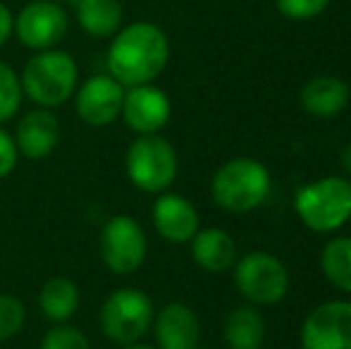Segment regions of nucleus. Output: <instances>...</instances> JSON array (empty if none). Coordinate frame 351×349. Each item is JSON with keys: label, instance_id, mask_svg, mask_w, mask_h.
I'll return each instance as SVG.
<instances>
[{"label": "nucleus", "instance_id": "1", "mask_svg": "<svg viewBox=\"0 0 351 349\" xmlns=\"http://www.w3.org/2000/svg\"><path fill=\"white\" fill-rule=\"evenodd\" d=\"M170 60V41L153 22H132L110 38L106 70L125 88L153 84Z\"/></svg>", "mask_w": 351, "mask_h": 349}, {"label": "nucleus", "instance_id": "2", "mask_svg": "<svg viewBox=\"0 0 351 349\" xmlns=\"http://www.w3.org/2000/svg\"><path fill=\"white\" fill-rule=\"evenodd\" d=\"M19 80H22L24 96L34 106L56 110V108L65 106L77 91L79 67L67 51L48 48V51H38L29 58Z\"/></svg>", "mask_w": 351, "mask_h": 349}, {"label": "nucleus", "instance_id": "3", "mask_svg": "<svg viewBox=\"0 0 351 349\" xmlns=\"http://www.w3.org/2000/svg\"><path fill=\"white\" fill-rule=\"evenodd\" d=\"M270 173L256 158H232L215 170L210 180V196L222 210L249 213L258 208L270 194Z\"/></svg>", "mask_w": 351, "mask_h": 349}, {"label": "nucleus", "instance_id": "4", "mask_svg": "<svg viewBox=\"0 0 351 349\" xmlns=\"http://www.w3.org/2000/svg\"><path fill=\"white\" fill-rule=\"evenodd\" d=\"M294 210L313 232H337L351 218V180L330 175L304 184L294 196Z\"/></svg>", "mask_w": 351, "mask_h": 349}, {"label": "nucleus", "instance_id": "5", "mask_svg": "<svg viewBox=\"0 0 351 349\" xmlns=\"http://www.w3.org/2000/svg\"><path fill=\"white\" fill-rule=\"evenodd\" d=\"M156 309L143 289L120 287L112 289L101 304L98 311V326L101 333L115 345H134L151 330Z\"/></svg>", "mask_w": 351, "mask_h": 349}, {"label": "nucleus", "instance_id": "6", "mask_svg": "<svg viewBox=\"0 0 351 349\" xmlns=\"http://www.w3.org/2000/svg\"><path fill=\"white\" fill-rule=\"evenodd\" d=\"M125 170L136 189L146 194H162L177 180L180 158L175 146L165 136L139 134L127 149Z\"/></svg>", "mask_w": 351, "mask_h": 349}, {"label": "nucleus", "instance_id": "7", "mask_svg": "<svg viewBox=\"0 0 351 349\" xmlns=\"http://www.w3.org/2000/svg\"><path fill=\"white\" fill-rule=\"evenodd\" d=\"M234 285L251 304L270 306L287 297L289 273L278 256L268 252H249L234 263Z\"/></svg>", "mask_w": 351, "mask_h": 349}, {"label": "nucleus", "instance_id": "8", "mask_svg": "<svg viewBox=\"0 0 351 349\" xmlns=\"http://www.w3.org/2000/svg\"><path fill=\"white\" fill-rule=\"evenodd\" d=\"M98 254L110 273L132 275L141 268L148 254L146 232L132 215H115L101 230Z\"/></svg>", "mask_w": 351, "mask_h": 349}, {"label": "nucleus", "instance_id": "9", "mask_svg": "<svg viewBox=\"0 0 351 349\" xmlns=\"http://www.w3.org/2000/svg\"><path fill=\"white\" fill-rule=\"evenodd\" d=\"M70 29V17L62 3L53 0H29L12 22V36L29 51H48L58 48Z\"/></svg>", "mask_w": 351, "mask_h": 349}, {"label": "nucleus", "instance_id": "10", "mask_svg": "<svg viewBox=\"0 0 351 349\" xmlns=\"http://www.w3.org/2000/svg\"><path fill=\"white\" fill-rule=\"evenodd\" d=\"M74 112L88 127H108L120 117L125 86L108 72L84 80L74 91Z\"/></svg>", "mask_w": 351, "mask_h": 349}, {"label": "nucleus", "instance_id": "11", "mask_svg": "<svg viewBox=\"0 0 351 349\" xmlns=\"http://www.w3.org/2000/svg\"><path fill=\"white\" fill-rule=\"evenodd\" d=\"M304 349H351V302H325L301 326Z\"/></svg>", "mask_w": 351, "mask_h": 349}, {"label": "nucleus", "instance_id": "12", "mask_svg": "<svg viewBox=\"0 0 351 349\" xmlns=\"http://www.w3.org/2000/svg\"><path fill=\"white\" fill-rule=\"evenodd\" d=\"M170 96L156 84H139L125 88L120 117L136 134H158L170 122Z\"/></svg>", "mask_w": 351, "mask_h": 349}, {"label": "nucleus", "instance_id": "13", "mask_svg": "<svg viewBox=\"0 0 351 349\" xmlns=\"http://www.w3.org/2000/svg\"><path fill=\"white\" fill-rule=\"evenodd\" d=\"M151 220L156 232L170 244H189L201 230L199 210L186 196L162 191L153 201Z\"/></svg>", "mask_w": 351, "mask_h": 349}, {"label": "nucleus", "instance_id": "14", "mask_svg": "<svg viewBox=\"0 0 351 349\" xmlns=\"http://www.w3.org/2000/svg\"><path fill=\"white\" fill-rule=\"evenodd\" d=\"M12 136L17 141L19 156L29 160H43L60 144V120L48 108H34L22 115Z\"/></svg>", "mask_w": 351, "mask_h": 349}, {"label": "nucleus", "instance_id": "15", "mask_svg": "<svg viewBox=\"0 0 351 349\" xmlns=\"http://www.w3.org/2000/svg\"><path fill=\"white\" fill-rule=\"evenodd\" d=\"M158 349H194L201 337V321L186 304H165L151 326Z\"/></svg>", "mask_w": 351, "mask_h": 349}, {"label": "nucleus", "instance_id": "16", "mask_svg": "<svg viewBox=\"0 0 351 349\" xmlns=\"http://www.w3.org/2000/svg\"><path fill=\"white\" fill-rule=\"evenodd\" d=\"M191 258L208 273H222L237 263V244L230 232L220 228L199 230L191 239Z\"/></svg>", "mask_w": 351, "mask_h": 349}, {"label": "nucleus", "instance_id": "17", "mask_svg": "<svg viewBox=\"0 0 351 349\" xmlns=\"http://www.w3.org/2000/svg\"><path fill=\"white\" fill-rule=\"evenodd\" d=\"M74 17L91 38H112L122 29V0H72Z\"/></svg>", "mask_w": 351, "mask_h": 349}, {"label": "nucleus", "instance_id": "18", "mask_svg": "<svg viewBox=\"0 0 351 349\" xmlns=\"http://www.w3.org/2000/svg\"><path fill=\"white\" fill-rule=\"evenodd\" d=\"M349 86L339 77L320 75L301 88V106L315 117H335L349 106Z\"/></svg>", "mask_w": 351, "mask_h": 349}, {"label": "nucleus", "instance_id": "19", "mask_svg": "<svg viewBox=\"0 0 351 349\" xmlns=\"http://www.w3.org/2000/svg\"><path fill=\"white\" fill-rule=\"evenodd\" d=\"M79 304H82L79 285L65 275L48 278L38 292V309L51 323H70L79 311Z\"/></svg>", "mask_w": 351, "mask_h": 349}, {"label": "nucleus", "instance_id": "20", "mask_svg": "<svg viewBox=\"0 0 351 349\" xmlns=\"http://www.w3.org/2000/svg\"><path fill=\"white\" fill-rule=\"evenodd\" d=\"M222 333L230 349H261L265 340V321L254 306H237L227 313Z\"/></svg>", "mask_w": 351, "mask_h": 349}, {"label": "nucleus", "instance_id": "21", "mask_svg": "<svg viewBox=\"0 0 351 349\" xmlns=\"http://www.w3.org/2000/svg\"><path fill=\"white\" fill-rule=\"evenodd\" d=\"M320 270L339 292L351 294V237H335L320 252Z\"/></svg>", "mask_w": 351, "mask_h": 349}, {"label": "nucleus", "instance_id": "22", "mask_svg": "<svg viewBox=\"0 0 351 349\" xmlns=\"http://www.w3.org/2000/svg\"><path fill=\"white\" fill-rule=\"evenodd\" d=\"M22 98L24 91L19 72L10 62L0 60V125L17 117L19 108H22Z\"/></svg>", "mask_w": 351, "mask_h": 349}, {"label": "nucleus", "instance_id": "23", "mask_svg": "<svg viewBox=\"0 0 351 349\" xmlns=\"http://www.w3.org/2000/svg\"><path fill=\"white\" fill-rule=\"evenodd\" d=\"M27 326V306L14 294H0V345L17 337Z\"/></svg>", "mask_w": 351, "mask_h": 349}, {"label": "nucleus", "instance_id": "24", "mask_svg": "<svg viewBox=\"0 0 351 349\" xmlns=\"http://www.w3.org/2000/svg\"><path fill=\"white\" fill-rule=\"evenodd\" d=\"M38 349H91V342L82 328L70 326V323H56L41 337Z\"/></svg>", "mask_w": 351, "mask_h": 349}, {"label": "nucleus", "instance_id": "25", "mask_svg": "<svg viewBox=\"0 0 351 349\" xmlns=\"http://www.w3.org/2000/svg\"><path fill=\"white\" fill-rule=\"evenodd\" d=\"M330 0H275L278 10L285 14L287 19H296V22H304V19H313L328 8Z\"/></svg>", "mask_w": 351, "mask_h": 349}, {"label": "nucleus", "instance_id": "26", "mask_svg": "<svg viewBox=\"0 0 351 349\" xmlns=\"http://www.w3.org/2000/svg\"><path fill=\"white\" fill-rule=\"evenodd\" d=\"M19 163V149L14 136L0 125V180H5L8 175L14 173Z\"/></svg>", "mask_w": 351, "mask_h": 349}, {"label": "nucleus", "instance_id": "27", "mask_svg": "<svg viewBox=\"0 0 351 349\" xmlns=\"http://www.w3.org/2000/svg\"><path fill=\"white\" fill-rule=\"evenodd\" d=\"M12 22H14V14L10 12V8L5 3H0V48L10 41L12 36Z\"/></svg>", "mask_w": 351, "mask_h": 349}, {"label": "nucleus", "instance_id": "28", "mask_svg": "<svg viewBox=\"0 0 351 349\" xmlns=\"http://www.w3.org/2000/svg\"><path fill=\"white\" fill-rule=\"evenodd\" d=\"M342 165H344V170L351 175V144L344 146V151H342Z\"/></svg>", "mask_w": 351, "mask_h": 349}, {"label": "nucleus", "instance_id": "29", "mask_svg": "<svg viewBox=\"0 0 351 349\" xmlns=\"http://www.w3.org/2000/svg\"><path fill=\"white\" fill-rule=\"evenodd\" d=\"M120 349H158V347H151V345H141V342H134V345H125Z\"/></svg>", "mask_w": 351, "mask_h": 349}, {"label": "nucleus", "instance_id": "30", "mask_svg": "<svg viewBox=\"0 0 351 349\" xmlns=\"http://www.w3.org/2000/svg\"><path fill=\"white\" fill-rule=\"evenodd\" d=\"M53 3H70V0H53Z\"/></svg>", "mask_w": 351, "mask_h": 349}, {"label": "nucleus", "instance_id": "31", "mask_svg": "<svg viewBox=\"0 0 351 349\" xmlns=\"http://www.w3.org/2000/svg\"><path fill=\"white\" fill-rule=\"evenodd\" d=\"M194 349H208V347H201V345H196Z\"/></svg>", "mask_w": 351, "mask_h": 349}]
</instances>
